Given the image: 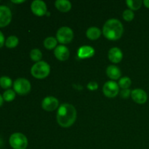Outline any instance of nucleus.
Wrapping results in <instances>:
<instances>
[{
	"mask_svg": "<svg viewBox=\"0 0 149 149\" xmlns=\"http://www.w3.org/2000/svg\"><path fill=\"white\" fill-rule=\"evenodd\" d=\"M1 143H2V142H1V139H0V146H1Z\"/></svg>",
	"mask_w": 149,
	"mask_h": 149,
	"instance_id": "32",
	"label": "nucleus"
},
{
	"mask_svg": "<svg viewBox=\"0 0 149 149\" xmlns=\"http://www.w3.org/2000/svg\"><path fill=\"white\" fill-rule=\"evenodd\" d=\"M123 32V25L117 19H109L103 27V35L109 40H118L122 37Z\"/></svg>",
	"mask_w": 149,
	"mask_h": 149,
	"instance_id": "2",
	"label": "nucleus"
},
{
	"mask_svg": "<svg viewBox=\"0 0 149 149\" xmlns=\"http://www.w3.org/2000/svg\"><path fill=\"white\" fill-rule=\"evenodd\" d=\"M13 84V81L11 79L6 76H2L0 77V86L4 89H8Z\"/></svg>",
	"mask_w": 149,
	"mask_h": 149,
	"instance_id": "21",
	"label": "nucleus"
},
{
	"mask_svg": "<svg viewBox=\"0 0 149 149\" xmlns=\"http://www.w3.org/2000/svg\"><path fill=\"white\" fill-rule=\"evenodd\" d=\"M30 57L31 60L35 62H39L40 60L42 58V53L39 49H33L30 52Z\"/></svg>",
	"mask_w": 149,
	"mask_h": 149,
	"instance_id": "22",
	"label": "nucleus"
},
{
	"mask_svg": "<svg viewBox=\"0 0 149 149\" xmlns=\"http://www.w3.org/2000/svg\"><path fill=\"white\" fill-rule=\"evenodd\" d=\"M18 38L15 36H10L6 39L5 45L8 48H15L18 45Z\"/></svg>",
	"mask_w": 149,
	"mask_h": 149,
	"instance_id": "20",
	"label": "nucleus"
},
{
	"mask_svg": "<svg viewBox=\"0 0 149 149\" xmlns=\"http://www.w3.org/2000/svg\"><path fill=\"white\" fill-rule=\"evenodd\" d=\"M122 17H123L124 20H125L126 21H131V20H132L134 19L135 14H134L132 10L127 9V10H125L123 12V13H122Z\"/></svg>",
	"mask_w": 149,
	"mask_h": 149,
	"instance_id": "25",
	"label": "nucleus"
},
{
	"mask_svg": "<svg viewBox=\"0 0 149 149\" xmlns=\"http://www.w3.org/2000/svg\"><path fill=\"white\" fill-rule=\"evenodd\" d=\"M15 97V92L13 90H6L4 93H3V99L6 101H12Z\"/></svg>",
	"mask_w": 149,
	"mask_h": 149,
	"instance_id": "24",
	"label": "nucleus"
},
{
	"mask_svg": "<svg viewBox=\"0 0 149 149\" xmlns=\"http://www.w3.org/2000/svg\"><path fill=\"white\" fill-rule=\"evenodd\" d=\"M95 55V49L89 45H84L78 49L77 55L81 59L90 58Z\"/></svg>",
	"mask_w": 149,
	"mask_h": 149,
	"instance_id": "14",
	"label": "nucleus"
},
{
	"mask_svg": "<svg viewBox=\"0 0 149 149\" xmlns=\"http://www.w3.org/2000/svg\"><path fill=\"white\" fill-rule=\"evenodd\" d=\"M3 100H4V99H3V96H1V95H0V106H1V105H2Z\"/></svg>",
	"mask_w": 149,
	"mask_h": 149,
	"instance_id": "31",
	"label": "nucleus"
},
{
	"mask_svg": "<svg viewBox=\"0 0 149 149\" xmlns=\"http://www.w3.org/2000/svg\"><path fill=\"white\" fill-rule=\"evenodd\" d=\"M126 4L131 10H138L141 7L143 1L141 0H127Z\"/></svg>",
	"mask_w": 149,
	"mask_h": 149,
	"instance_id": "19",
	"label": "nucleus"
},
{
	"mask_svg": "<svg viewBox=\"0 0 149 149\" xmlns=\"http://www.w3.org/2000/svg\"><path fill=\"white\" fill-rule=\"evenodd\" d=\"M103 93L108 97H116L119 93V84L114 81H106L103 87Z\"/></svg>",
	"mask_w": 149,
	"mask_h": 149,
	"instance_id": "7",
	"label": "nucleus"
},
{
	"mask_svg": "<svg viewBox=\"0 0 149 149\" xmlns=\"http://www.w3.org/2000/svg\"><path fill=\"white\" fill-rule=\"evenodd\" d=\"M57 44H58L57 39L52 37V36L46 38L45 41H44V46L47 49H52L54 48H56Z\"/></svg>",
	"mask_w": 149,
	"mask_h": 149,
	"instance_id": "18",
	"label": "nucleus"
},
{
	"mask_svg": "<svg viewBox=\"0 0 149 149\" xmlns=\"http://www.w3.org/2000/svg\"><path fill=\"white\" fill-rule=\"evenodd\" d=\"M131 84H132V81H131L129 77H122L119 81V87L122 88L123 90L125 89H128L131 86Z\"/></svg>",
	"mask_w": 149,
	"mask_h": 149,
	"instance_id": "23",
	"label": "nucleus"
},
{
	"mask_svg": "<svg viewBox=\"0 0 149 149\" xmlns=\"http://www.w3.org/2000/svg\"><path fill=\"white\" fill-rule=\"evenodd\" d=\"M54 54L57 59L61 61H65L68 60L70 55L69 49L63 45H59L57 47L54 51Z\"/></svg>",
	"mask_w": 149,
	"mask_h": 149,
	"instance_id": "12",
	"label": "nucleus"
},
{
	"mask_svg": "<svg viewBox=\"0 0 149 149\" xmlns=\"http://www.w3.org/2000/svg\"><path fill=\"white\" fill-rule=\"evenodd\" d=\"M77 119V110L71 104L63 103L61 105L57 113V122L64 128L72 126Z\"/></svg>",
	"mask_w": 149,
	"mask_h": 149,
	"instance_id": "1",
	"label": "nucleus"
},
{
	"mask_svg": "<svg viewBox=\"0 0 149 149\" xmlns=\"http://www.w3.org/2000/svg\"><path fill=\"white\" fill-rule=\"evenodd\" d=\"M59 106L58 100L52 96H48L44 98L42 103V109L47 111H52L58 109Z\"/></svg>",
	"mask_w": 149,
	"mask_h": 149,
	"instance_id": "9",
	"label": "nucleus"
},
{
	"mask_svg": "<svg viewBox=\"0 0 149 149\" xmlns=\"http://www.w3.org/2000/svg\"><path fill=\"white\" fill-rule=\"evenodd\" d=\"M55 7L62 13H67L71 9V3L68 0H57L55 2Z\"/></svg>",
	"mask_w": 149,
	"mask_h": 149,
	"instance_id": "16",
	"label": "nucleus"
},
{
	"mask_svg": "<svg viewBox=\"0 0 149 149\" xmlns=\"http://www.w3.org/2000/svg\"><path fill=\"white\" fill-rule=\"evenodd\" d=\"M143 3L144 4V5L147 7V8H149V0H144L143 1Z\"/></svg>",
	"mask_w": 149,
	"mask_h": 149,
	"instance_id": "29",
	"label": "nucleus"
},
{
	"mask_svg": "<svg viewBox=\"0 0 149 149\" xmlns=\"http://www.w3.org/2000/svg\"><path fill=\"white\" fill-rule=\"evenodd\" d=\"M10 146L14 149H26L28 146V139L23 133L15 132L10 136L9 140Z\"/></svg>",
	"mask_w": 149,
	"mask_h": 149,
	"instance_id": "4",
	"label": "nucleus"
},
{
	"mask_svg": "<svg viewBox=\"0 0 149 149\" xmlns=\"http://www.w3.org/2000/svg\"><path fill=\"white\" fill-rule=\"evenodd\" d=\"M25 0H20V1H15V0H12V2L15 3V4H20V3L24 2Z\"/></svg>",
	"mask_w": 149,
	"mask_h": 149,
	"instance_id": "30",
	"label": "nucleus"
},
{
	"mask_svg": "<svg viewBox=\"0 0 149 149\" xmlns=\"http://www.w3.org/2000/svg\"><path fill=\"white\" fill-rule=\"evenodd\" d=\"M32 13L37 16H43L47 13V5L42 0H35L31 5Z\"/></svg>",
	"mask_w": 149,
	"mask_h": 149,
	"instance_id": "10",
	"label": "nucleus"
},
{
	"mask_svg": "<svg viewBox=\"0 0 149 149\" xmlns=\"http://www.w3.org/2000/svg\"><path fill=\"white\" fill-rule=\"evenodd\" d=\"M108 56H109V59L110 60L111 62L113 63H118L122 60L123 54L119 48L113 47L109 51Z\"/></svg>",
	"mask_w": 149,
	"mask_h": 149,
	"instance_id": "13",
	"label": "nucleus"
},
{
	"mask_svg": "<svg viewBox=\"0 0 149 149\" xmlns=\"http://www.w3.org/2000/svg\"><path fill=\"white\" fill-rule=\"evenodd\" d=\"M131 92L129 89H125L122 90V91L120 93V96L124 99H127L131 95Z\"/></svg>",
	"mask_w": 149,
	"mask_h": 149,
	"instance_id": "26",
	"label": "nucleus"
},
{
	"mask_svg": "<svg viewBox=\"0 0 149 149\" xmlns=\"http://www.w3.org/2000/svg\"><path fill=\"white\" fill-rule=\"evenodd\" d=\"M12 13L10 9L5 5H0V27H4L10 23Z\"/></svg>",
	"mask_w": 149,
	"mask_h": 149,
	"instance_id": "8",
	"label": "nucleus"
},
{
	"mask_svg": "<svg viewBox=\"0 0 149 149\" xmlns=\"http://www.w3.org/2000/svg\"><path fill=\"white\" fill-rule=\"evenodd\" d=\"M14 90L16 93L20 95H25L31 91V83L26 79L18 78L14 81Z\"/></svg>",
	"mask_w": 149,
	"mask_h": 149,
	"instance_id": "5",
	"label": "nucleus"
},
{
	"mask_svg": "<svg viewBox=\"0 0 149 149\" xmlns=\"http://www.w3.org/2000/svg\"><path fill=\"white\" fill-rule=\"evenodd\" d=\"M132 100L138 104H144L148 100V95L141 89H135L131 92Z\"/></svg>",
	"mask_w": 149,
	"mask_h": 149,
	"instance_id": "11",
	"label": "nucleus"
},
{
	"mask_svg": "<svg viewBox=\"0 0 149 149\" xmlns=\"http://www.w3.org/2000/svg\"><path fill=\"white\" fill-rule=\"evenodd\" d=\"M57 40L61 44H68L74 38V32L72 29L67 26H63L57 31Z\"/></svg>",
	"mask_w": 149,
	"mask_h": 149,
	"instance_id": "6",
	"label": "nucleus"
},
{
	"mask_svg": "<svg viewBox=\"0 0 149 149\" xmlns=\"http://www.w3.org/2000/svg\"><path fill=\"white\" fill-rule=\"evenodd\" d=\"M4 44V34L2 33V32L0 31V47H3Z\"/></svg>",
	"mask_w": 149,
	"mask_h": 149,
	"instance_id": "28",
	"label": "nucleus"
},
{
	"mask_svg": "<svg viewBox=\"0 0 149 149\" xmlns=\"http://www.w3.org/2000/svg\"><path fill=\"white\" fill-rule=\"evenodd\" d=\"M87 88L90 90H92V91L96 90L98 88V84L96 81H90L87 84Z\"/></svg>",
	"mask_w": 149,
	"mask_h": 149,
	"instance_id": "27",
	"label": "nucleus"
},
{
	"mask_svg": "<svg viewBox=\"0 0 149 149\" xmlns=\"http://www.w3.org/2000/svg\"><path fill=\"white\" fill-rule=\"evenodd\" d=\"M106 74L112 80H116L120 78L122 73L117 66L114 65H111L108 66L106 69Z\"/></svg>",
	"mask_w": 149,
	"mask_h": 149,
	"instance_id": "15",
	"label": "nucleus"
},
{
	"mask_svg": "<svg viewBox=\"0 0 149 149\" xmlns=\"http://www.w3.org/2000/svg\"><path fill=\"white\" fill-rule=\"evenodd\" d=\"M50 72V66L45 61H39L36 63L31 69V73L33 77L36 79H45Z\"/></svg>",
	"mask_w": 149,
	"mask_h": 149,
	"instance_id": "3",
	"label": "nucleus"
},
{
	"mask_svg": "<svg viewBox=\"0 0 149 149\" xmlns=\"http://www.w3.org/2000/svg\"><path fill=\"white\" fill-rule=\"evenodd\" d=\"M101 35V31L97 27H90L86 32V36L90 40H96Z\"/></svg>",
	"mask_w": 149,
	"mask_h": 149,
	"instance_id": "17",
	"label": "nucleus"
}]
</instances>
